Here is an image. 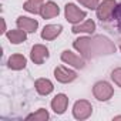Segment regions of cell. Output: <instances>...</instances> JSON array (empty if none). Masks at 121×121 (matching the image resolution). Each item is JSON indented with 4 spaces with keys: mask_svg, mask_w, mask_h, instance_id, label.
<instances>
[{
    "mask_svg": "<svg viewBox=\"0 0 121 121\" xmlns=\"http://www.w3.org/2000/svg\"><path fill=\"white\" fill-rule=\"evenodd\" d=\"M115 51V46L110 41V39L104 36H95L91 39V46H90V56H100V54H111Z\"/></svg>",
    "mask_w": 121,
    "mask_h": 121,
    "instance_id": "1",
    "label": "cell"
},
{
    "mask_svg": "<svg viewBox=\"0 0 121 121\" xmlns=\"http://www.w3.org/2000/svg\"><path fill=\"white\" fill-rule=\"evenodd\" d=\"M93 93H94V97L100 101H107L112 97L114 94V90L112 87L107 83V81H98L94 84V88H93Z\"/></svg>",
    "mask_w": 121,
    "mask_h": 121,
    "instance_id": "2",
    "label": "cell"
},
{
    "mask_svg": "<svg viewBox=\"0 0 121 121\" xmlns=\"http://www.w3.org/2000/svg\"><path fill=\"white\" fill-rule=\"evenodd\" d=\"M91 112H93V107L87 100H80L73 107V115L77 120H86L91 115Z\"/></svg>",
    "mask_w": 121,
    "mask_h": 121,
    "instance_id": "3",
    "label": "cell"
},
{
    "mask_svg": "<svg viewBox=\"0 0 121 121\" xmlns=\"http://www.w3.org/2000/svg\"><path fill=\"white\" fill-rule=\"evenodd\" d=\"M115 2L114 0H104L103 3L98 4L97 7V16L101 22H108L115 10Z\"/></svg>",
    "mask_w": 121,
    "mask_h": 121,
    "instance_id": "4",
    "label": "cell"
},
{
    "mask_svg": "<svg viewBox=\"0 0 121 121\" xmlns=\"http://www.w3.org/2000/svg\"><path fill=\"white\" fill-rule=\"evenodd\" d=\"M84 17H86V12L80 10L77 6H74L71 3L66 4V19H67V22H70L73 24H78Z\"/></svg>",
    "mask_w": 121,
    "mask_h": 121,
    "instance_id": "5",
    "label": "cell"
},
{
    "mask_svg": "<svg viewBox=\"0 0 121 121\" xmlns=\"http://www.w3.org/2000/svg\"><path fill=\"white\" fill-rule=\"evenodd\" d=\"M54 77L57 78V81H60V83H70V81H73V80H76V77H77V74H76V71H73V70H69V69H66V67H56V70H54Z\"/></svg>",
    "mask_w": 121,
    "mask_h": 121,
    "instance_id": "6",
    "label": "cell"
},
{
    "mask_svg": "<svg viewBox=\"0 0 121 121\" xmlns=\"http://www.w3.org/2000/svg\"><path fill=\"white\" fill-rule=\"evenodd\" d=\"M30 57H31V60H33L36 64H43V61L48 57V50L44 46H41V44H36L31 48Z\"/></svg>",
    "mask_w": 121,
    "mask_h": 121,
    "instance_id": "7",
    "label": "cell"
},
{
    "mask_svg": "<svg viewBox=\"0 0 121 121\" xmlns=\"http://www.w3.org/2000/svg\"><path fill=\"white\" fill-rule=\"evenodd\" d=\"M61 60H63L64 63H67V64L76 67V69H83V67H84V60H83L81 57L76 56L74 53H71L70 50L63 51V54H61Z\"/></svg>",
    "mask_w": 121,
    "mask_h": 121,
    "instance_id": "8",
    "label": "cell"
},
{
    "mask_svg": "<svg viewBox=\"0 0 121 121\" xmlns=\"http://www.w3.org/2000/svg\"><path fill=\"white\" fill-rule=\"evenodd\" d=\"M67 104H69V98L66 94H57L51 101V108L56 114H63L67 108Z\"/></svg>",
    "mask_w": 121,
    "mask_h": 121,
    "instance_id": "9",
    "label": "cell"
},
{
    "mask_svg": "<svg viewBox=\"0 0 121 121\" xmlns=\"http://www.w3.org/2000/svg\"><path fill=\"white\" fill-rule=\"evenodd\" d=\"M90 46H91V39L90 37H80V39H77L74 41V48L78 50L84 58H91Z\"/></svg>",
    "mask_w": 121,
    "mask_h": 121,
    "instance_id": "10",
    "label": "cell"
},
{
    "mask_svg": "<svg viewBox=\"0 0 121 121\" xmlns=\"http://www.w3.org/2000/svg\"><path fill=\"white\" fill-rule=\"evenodd\" d=\"M17 27L27 31V33H34L36 29L39 27V23L37 20L34 19H30V17H24V16H20L17 19Z\"/></svg>",
    "mask_w": 121,
    "mask_h": 121,
    "instance_id": "11",
    "label": "cell"
},
{
    "mask_svg": "<svg viewBox=\"0 0 121 121\" xmlns=\"http://www.w3.org/2000/svg\"><path fill=\"white\" fill-rule=\"evenodd\" d=\"M58 13H60V9L54 2H47L46 4L41 6V10H40V14L43 16V19H53L58 16Z\"/></svg>",
    "mask_w": 121,
    "mask_h": 121,
    "instance_id": "12",
    "label": "cell"
},
{
    "mask_svg": "<svg viewBox=\"0 0 121 121\" xmlns=\"http://www.w3.org/2000/svg\"><path fill=\"white\" fill-rule=\"evenodd\" d=\"M61 30H63V27L60 24H48V26H46L43 29L41 37L44 40H54L60 33H61Z\"/></svg>",
    "mask_w": 121,
    "mask_h": 121,
    "instance_id": "13",
    "label": "cell"
},
{
    "mask_svg": "<svg viewBox=\"0 0 121 121\" xmlns=\"http://www.w3.org/2000/svg\"><path fill=\"white\" fill-rule=\"evenodd\" d=\"M34 87H36L37 93L41 94V95L50 94V93L53 91V88H54V87H53V83H51L50 80H47V78H39V80L36 81Z\"/></svg>",
    "mask_w": 121,
    "mask_h": 121,
    "instance_id": "14",
    "label": "cell"
},
{
    "mask_svg": "<svg viewBox=\"0 0 121 121\" xmlns=\"http://www.w3.org/2000/svg\"><path fill=\"white\" fill-rule=\"evenodd\" d=\"M26 58H24V56H22V54H13V56H10V58H9V67L12 69V70H22V69H24L26 67Z\"/></svg>",
    "mask_w": 121,
    "mask_h": 121,
    "instance_id": "15",
    "label": "cell"
},
{
    "mask_svg": "<svg viewBox=\"0 0 121 121\" xmlns=\"http://www.w3.org/2000/svg\"><path fill=\"white\" fill-rule=\"evenodd\" d=\"M95 30V23L93 20H87L84 23H78V24H74L71 31L73 33H94Z\"/></svg>",
    "mask_w": 121,
    "mask_h": 121,
    "instance_id": "16",
    "label": "cell"
},
{
    "mask_svg": "<svg viewBox=\"0 0 121 121\" xmlns=\"http://www.w3.org/2000/svg\"><path fill=\"white\" fill-rule=\"evenodd\" d=\"M26 33H27V31L19 29V30H9L6 34H7V39H9L13 44H20V43H23V41L26 40V37H27Z\"/></svg>",
    "mask_w": 121,
    "mask_h": 121,
    "instance_id": "17",
    "label": "cell"
},
{
    "mask_svg": "<svg viewBox=\"0 0 121 121\" xmlns=\"http://www.w3.org/2000/svg\"><path fill=\"white\" fill-rule=\"evenodd\" d=\"M43 2H44V0H27V2L24 3V10L37 14V13H40V10H41Z\"/></svg>",
    "mask_w": 121,
    "mask_h": 121,
    "instance_id": "18",
    "label": "cell"
},
{
    "mask_svg": "<svg viewBox=\"0 0 121 121\" xmlns=\"http://www.w3.org/2000/svg\"><path fill=\"white\" fill-rule=\"evenodd\" d=\"M47 118H48V112H47V110H44V108H40L37 112L30 114V115L26 117V120H34V121H46Z\"/></svg>",
    "mask_w": 121,
    "mask_h": 121,
    "instance_id": "19",
    "label": "cell"
},
{
    "mask_svg": "<svg viewBox=\"0 0 121 121\" xmlns=\"http://www.w3.org/2000/svg\"><path fill=\"white\" fill-rule=\"evenodd\" d=\"M77 2H80L83 6H86V7H88V9H91V10H94V9H97L98 7V0H77Z\"/></svg>",
    "mask_w": 121,
    "mask_h": 121,
    "instance_id": "20",
    "label": "cell"
},
{
    "mask_svg": "<svg viewBox=\"0 0 121 121\" xmlns=\"http://www.w3.org/2000/svg\"><path fill=\"white\" fill-rule=\"evenodd\" d=\"M111 78L114 80V83L117 86L121 87V69H115L112 73H111Z\"/></svg>",
    "mask_w": 121,
    "mask_h": 121,
    "instance_id": "21",
    "label": "cell"
},
{
    "mask_svg": "<svg viewBox=\"0 0 121 121\" xmlns=\"http://www.w3.org/2000/svg\"><path fill=\"white\" fill-rule=\"evenodd\" d=\"M2 29H3V30H2V33H6V23H4V20H3V19H2Z\"/></svg>",
    "mask_w": 121,
    "mask_h": 121,
    "instance_id": "22",
    "label": "cell"
},
{
    "mask_svg": "<svg viewBox=\"0 0 121 121\" xmlns=\"http://www.w3.org/2000/svg\"><path fill=\"white\" fill-rule=\"evenodd\" d=\"M114 120H121V115H118V117H114Z\"/></svg>",
    "mask_w": 121,
    "mask_h": 121,
    "instance_id": "23",
    "label": "cell"
},
{
    "mask_svg": "<svg viewBox=\"0 0 121 121\" xmlns=\"http://www.w3.org/2000/svg\"><path fill=\"white\" fill-rule=\"evenodd\" d=\"M120 50H121V46H120Z\"/></svg>",
    "mask_w": 121,
    "mask_h": 121,
    "instance_id": "24",
    "label": "cell"
}]
</instances>
